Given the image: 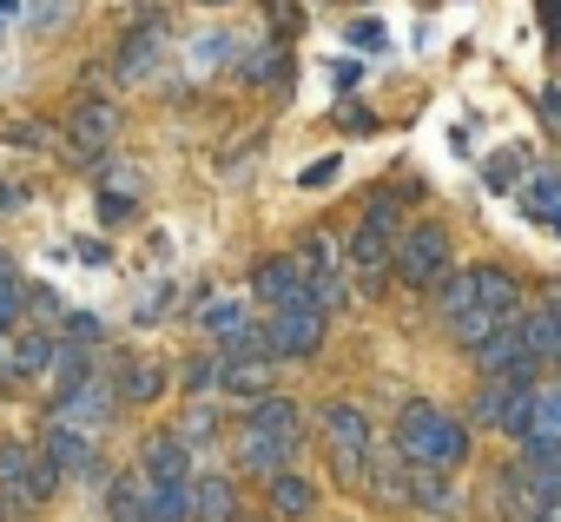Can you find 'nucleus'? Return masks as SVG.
Listing matches in <instances>:
<instances>
[{
  "mask_svg": "<svg viewBox=\"0 0 561 522\" xmlns=\"http://www.w3.org/2000/svg\"><path fill=\"white\" fill-rule=\"evenodd\" d=\"M443 318H449V338L469 351L482 344L495 325H508L522 311V285L502 272V265H469V272H443Z\"/></svg>",
  "mask_w": 561,
  "mask_h": 522,
  "instance_id": "obj_1",
  "label": "nucleus"
},
{
  "mask_svg": "<svg viewBox=\"0 0 561 522\" xmlns=\"http://www.w3.org/2000/svg\"><path fill=\"white\" fill-rule=\"evenodd\" d=\"M397 456L410 469H456L469 463V423L436 404H403L397 417Z\"/></svg>",
  "mask_w": 561,
  "mask_h": 522,
  "instance_id": "obj_2",
  "label": "nucleus"
},
{
  "mask_svg": "<svg viewBox=\"0 0 561 522\" xmlns=\"http://www.w3.org/2000/svg\"><path fill=\"white\" fill-rule=\"evenodd\" d=\"M397 231H403V192H377V198L364 205V218H357L351 245H344V258H351V279H357V285H370V292H377V285L390 279Z\"/></svg>",
  "mask_w": 561,
  "mask_h": 522,
  "instance_id": "obj_3",
  "label": "nucleus"
},
{
  "mask_svg": "<svg viewBox=\"0 0 561 522\" xmlns=\"http://www.w3.org/2000/svg\"><path fill=\"white\" fill-rule=\"evenodd\" d=\"M390 272L410 292H436L443 272H449V231L443 225H403L397 231V251H390Z\"/></svg>",
  "mask_w": 561,
  "mask_h": 522,
  "instance_id": "obj_4",
  "label": "nucleus"
},
{
  "mask_svg": "<svg viewBox=\"0 0 561 522\" xmlns=\"http://www.w3.org/2000/svg\"><path fill=\"white\" fill-rule=\"evenodd\" d=\"M60 489V469L41 443L27 436H0V496L8 502H47Z\"/></svg>",
  "mask_w": 561,
  "mask_h": 522,
  "instance_id": "obj_5",
  "label": "nucleus"
},
{
  "mask_svg": "<svg viewBox=\"0 0 561 522\" xmlns=\"http://www.w3.org/2000/svg\"><path fill=\"white\" fill-rule=\"evenodd\" d=\"M528 410H535V377H489L476 390V430H495V436H522L528 430Z\"/></svg>",
  "mask_w": 561,
  "mask_h": 522,
  "instance_id": "obj_6",
  "label": "nucleus"
},
{
  "mask_svg": "<svg viewBox=\"0 0 561 522\" xmlns=\"http://www.w3.org/2000/svg\"><path fill=\"white\" fill-rule=\"evenodd\" d=\"M318 430L331 443V463L344 483H364V463H370V417L357 404H324L318 410Z\"/></svg>",
  "mask_w": 561,
  "mask_h": 522,
  "instance_id": "obj_7",
  "label": "nucleus"
},
{
  "mask_svg": "<svg viewBox=\"0 0 561 522\" xmlns=\"http://www.w3.org/2000/svg\"><path fill=\"white\" fill-rule=\"evenodd\" d=\"M257 331H264V358H318L324 311L318 305H285V311H271Z\"/></svg>",
  "mask_w": 561,
  "mask_h": 522,
  "instance_id": "obj_8",
  "label": "nucleus"
},
{
  "mask_svg": "<svg viewBox=\"0 0 561 522\" xmlns=\"http://www.w3.org/2000/svg\"><path fill=\"white\" fill-rule=\"evenodd\" d=\"M469 358H476V371H482V377H535V371H541V358L522 344L515 318H508V325H495L482 344H469Z\"/></svg>",
  "mask_w": 561,
  "mask_h": 522,
  "instance_id": "obj_9",
  "label": "nucleus"
},
{
  "mask_svg": "<svg viewBox=\"0 0 561 522\" xmlns=\"http://www.w3.org/2000/svg\"><path fill=\"white\" fill-rule=\"evenodd\" d=\"M54 351H60V344H54L41 325L14 331V344L0 351V384H8V390H14V384H41V377L54 371Z\"/></svg>",
  "mask_w": 561,
  "mask_h": 522,
  "instance_id": "obj_10",
  "label": "nucleus"
},
{
  "mask_svg": "<svg viewBox=\"0 0 561 522\" xmlns=\"http://www.w3.org/2000/svg\"><path fill=\"white\" fill-rule=\"evenodd\" d=\"M298 272H305V292H311V305L318 311H331V305H344V279H337V245L331 238H305L298 251Z\"/></svg>",
  "mask_w": 561,
  "mask_h": 522,
  "instance_id": "obj_11",
  "label": "nucleus"
},
{
  "mask_svg": "<svg viewBox=\"0 0 561 522\" xmlns=\"http://www.w3.org/2000/svg\"><path fill=\"white\" fill-rule=\"evenodd\" d=\"M251 298H257V305H271V311H285V305H311L298 258H264V265L251 272Z\"/></svg>",
  "mask_w": 561,
  "mask_h": 522,
  "instance_id": "obj_12",
  "label": "nucleus"
},
{
  "mask_svg": "<svg viewBox=\"0 0 561 522\" xmlns=\"http://www.w3.org/2000/svg\"><path fill=\"white\" fill-rule=\"evenodd\" d=\"M41 450L54 456V469H60V476H93V469H100L93 430H80V423H67V417H54V430H47V443H41Z\"/></svg>",
  "mask_w": 561,
  "mask_h": 522,
  "instance_id": "obj_13",
  "label": "nucleus"
},
{
  "mask_svg": "<svg viewBox=\"0 0 561 522\" xmlns=\"http://www.w3.org/2000/svg\"><path fill=\"white\" fill-rule=\"evenodd\" d=\"M515 198H522V212L535 225H548L561 238V166H528V179L515 185Z\"/></svg>",
  "mask_w": 561,
  "mask_h": 522,
  "instance_id": "obj_14",
  "label": "nucleus"
},
{
  "mask_svg": "<svg viewBox=\"0 0 561 522\" xmlns=\"http://www.w3.org/2000/svg\"><path fill=\"white\" fill-rule=\"evenodd\" d=\"M139 469H146V483H192V443L179 430H159V436H146Z\"/></svg>",
  "mask_w": 561,
  "mask_h": 522,
  "instance_id": "obj_15",
  "label": "nucleus"
},
{
  "mask_svg": "<svg viewBox=\"0 0 561 522\" xmlns=\"http://www.w3.org/2000/svg\"><path fill=\"white\" fill-rule=\"evenodd\" d=\"M113 133H119V113L106 106V100H87V106H73L67 113V139H73V152H106L113 146Z\"/></svg>",
  "mask_w": 561,
  "mask_h": 522,
  "instance_id": "obj_16",
  "label": "nucleus"
},
{
  "mask_svg": "<svg viewBox=\"0 0 561 522\" xmlns=\"http://www.w3.org/2000/svg\"><path fill=\"white\" fill-rule=\"evenodd\" d=\"M244 430H257V436H291V443H305V410L291 404V397H251V410H244Z\"/></svg>",
  "mask_w": 561,
  "mask_h": 522,
  "instance_id": "obj_17",
  "label": "nucleus"
},
{
  "mask_svg": "<svg viewBox=\"0 0 561 522\" xmlns=\"http://www.w3.org/2000/svg\"><path fill=\"white\" fill-rule=\"evenodd\" d=\"M515 331H522V344H528L541 364H554V358H561V305H554V298H548V305H535L528 318L515 311Z\"/></svg>",
  "mask_w": 561,
  "mask_h": 522,
  "instance_id": "obj_18",
  "label": "nucleus"
},
{
  "mask_svg": "<svg viewBox=\"0 0 561 522\" xmlns=\"http://www.w3.org/2000/svg\"><path fill=\"white\" fill-rule=\"evenodd\" d=\"M364 489H370L377 502H390V509H397V502H410V463H403V456H377V450H370V463H364Z\"/></svg>",
  "mask_w": 561,
  "mask_h": 522,
  "instance_id": "obj_19",
  "label": "nucleus"
},
{
  "mask_svg": "<svg viewBox=\"0 0 561 522\" xmlns=\"http://www.w3.org/2000/svg\"><path fill=\"white\" fill-rule=\"evenodd\" d=\"M410 502L430 509V515H456L462 509V489L449 483V469H410Z\"/></svg>",
  "mask_w": 561,
  "mask_h": 522,
  "instance_id": "obj_20",
  "label": "nucleus"
},
{
  "mask_svg": "<svg viewBox=\"0 0 561 522\" xmlns=\"http://www.w3.org/2000/svg\"><path fill=\"white\" fill-rule=\"evenodd\" d=\"M291 436H257V430H238V463L251 469V476H271V469H285L291 463Z\"/></svg>",
  "mask_w": 561,
  "mask_h": 522,
  "instance_id": "obj_21",
  "label": "nucleus"
},
{
  "mask_svg": "<svg viewBox=\"0 0 561 522\" xmlns=\"http://www.w3.org/2000/svg\"><path fill=\"white\" fill-rule=\"evenodd\" d=\"M264 489H271V509L285 515V522H305V515L318 509V489H311L305 476H291V469H271V483H264Z\"/></svg>",
  "mask_w": 561,
  "mask_h": 522,
  "instance_id": "obj_22",
  "label": "nucleus"
},
{
  "mask_svg": "<svg viewBox=\"0 0 561 522\" xmlns=\"http://www.w3.org/2000/svg\"><path fill=\"white\" fill-rule=\"evenodd\" d=\"M159 41H165V27L146 21V27L119 47V80H152V67H159Z\"/></svg>",
  "mask_w": 561,
  "mask_h": 522,
  "instance_id": "obj_23",
  "label": "nucleus"
},
{
  "mask_svg": "<svg viewBox=\"0 0 561 522\" xmlns=\"http://www.w3.org/2000/svg\"><path fill=\"white\" fill-rule=\"evenodd\" d=\"M192 522H238V496L225 476H198L192 483Z\"/></svg>",
  "mask_w": 561,
  "mask_h": 522,
  "instance_id": "obj_24",
  "label": "nucleus"
},
{
  "mask_svg": "<svg viewBox=\"0 0 561 522\" xmlns=\"http://www.w3.org/2000/svg\"><path fill=\"white\" fill-rule=\"evenodd\" d=\"M159 390H165V364H152V358L119 364V404H152Z\"/></svg>",
  "mask_w": 561,
  "mask_h": 522,
  "instance_id": "obj_25",
  "label": "nucleus"
},
{
  "mask_svg": "<svg viewBox=\"0 0 561 522\" xmlns=\"http://www.w3.org/2000/svg\"><path fill=\"white\" fill-rule=\"evenodd\" d=\"M146 522H192V483H146Z\"/></svg>",
  "mask_w": 561,
  "mask_h": 522,
  "instance_id": "obj_26",
  "label": "nucleus"
},
{
  "mask_svg": "<svg viewBox=\"0 0 561 522\" xmlns=\"http://www.w3.org/2000/svg\"><path fill=\"white\" fill-rule=\"evenodd\" d=\"M482 185H489V192H515V185H522V146H502V152H489V166H482Z\"/></svg>",
  "mask_w": 561,
  "mask_h": 522,
  "instance_id": "obj_27",
  "label": "nucleus"
},
{
  "mask_svg": "<svg viewBox=\"0 0 561 522\" xmlns=\"http://www.w3.org/2000/svg\"><path fill=\"white\" fill-rule=\"evenodd\" d=\"M106 515H113V522H146V496H139L133 483H113V489H106Z\"/></svg>",
  "mask_w": 561,
  "mask_h": 522,
  "instance_id": "obj_28",
  "label": "nucleus"
},
{
  "mask_svg": "<svg viewBox=\"0 0 561 522\" xmlns=\"http://www.w3.org/2000/svg\"><path fill=\"white\" fill-rule=\"evenodd\" d=\"M218 377H225V358H192V364H185V390H192V397L218 390Z\"/></svg>",
  "mask_w": 561,
  "mask_h": 522,
  "instance_id": "obj_29",
  "label": "nucleus"
},
{
  "mask_svg": "<svg viewBox=\"0 0 561 522\" xmlns=\"http://www.w3.org/2000/svg\"><path fill=\"white\" fill-rule=\"evenodd\" d=\"M21 318V279H14V265L0 258V331H8Z\"/></svg>",
  "mask_w": 561,
  "mask_h": 522,
  "instance_id": "obj_30",
  "label": "nucleus"
},
{
  "mask_svg": "<svg viewBox=\"0 0 561 522\" xmlns=\"http://www.w3.org/2000/svg\"><path fill=\"white\" fill-rule=\"evenodd\" d=\"M337 172H344V159L324 152V159H311V166L298 172V185H305V192H324V185H337Z\"/></svg>",
  "mask_w": 561,
  "mask_h": 522,
  "instance_id": "obj_31",
  "label": "nucleus"
},
{
  "mask_svg": "<svg viewBox=\"0 0 561 522\" xmlns=\"http://www.w3.org/2000/svg\"><path fill=\"white\" fill-rule=\"evenodd\" d=\"M244 80L251 87H277V80H285V54H251L244 60Z\"/></svg>",
  "mask_w": 561,
  "mask_h": 522,
  "instance_id": "obj_32",
  "label": "nucleus"
},
{
  "mask_svg": "<svg viewBox=\"0 0 561 522\" xmlns=\"http://www.w3.org/2000/svg\"><path fill=\"white\" fill-rule=\"evenodd\" d=\"M351 41H357V47H383V27H377V21H357Z\"/></svg>",
  "mask_w": 561,
  "mask_h": 522,
  "instance_id": "obj_33",
  "label": "nucleus"
},
{
  "mask_svg": "<svg viewBox=\"0 0 561 522\" xmlns=\"http://www.w3.org/2000/svg\"><path fill=\"white\" fill-rule=\"evenodd\" d=\"M541 113H548V126L561 133V87H548V93H541Z\"/></svg>",
  "mask_w": 561,
  "mask_h": 522,
  "instance_id": "obj_34",
  "label": "nucleus"
},
{
  "mask_svg": "<svg viewBox=\"0 0 561 522\" xmlns=\"http://www.w3.org/2000/svg\"><path fill=\"white\" fill-rule=\"evenodd\" d=\"M73 258H87V265H106V245H93V238L80 245V238H73Z\"/></svg>",
  "mask_w": 561,
  "mask_h": 522,
  "instance_id": "obj_35",
  "label": "nucleus"
},
{
  "mask_svg": "<svg viewBox=\"0 0 561 522\" xmlns=\"http://www.w3.org/2000/svg\"><path fill=\"white\" fill-rule=\"evenodd\" d=\"M344 126H351V133H370V126H377V120H370V113H364V106H344Z\"/></svg>",
  "mask_w": 561,
  "mask_h": 522,
  "instance_id": "obj_36",
  "label": "nucleus"
},
{
  "mask_svg": "<svg viewBox=\"0 0 561 522\" xmlns=\"http://www.w3.org/2000/svg\"><path fill=\"white\" fill-rule=\"evenodd\" d=\"M541 21H548V27L561 34V0H541Z\"/></svg>",
  "mask_w": 561,
  "mask_h": 522,
  "instance_id": "obj_37",
  "label": "nucleus"
},
{
  "mask_svg": "<svg viewBox=\"0 0 561 522\" xmlns=\"http://www.w3.org/2000/svg\"><path fill=\"white\" fill-rule=\"evenodd\" d=\"M14 14H21V0H0V34L14 27Z\"/></svg>",
  "mask_w": 561,
  "mask_h": 522,
  "instance_id": "obj_38",
  "label": "nucleus"
},
{
  "mask_svg": "<svg viewBox=\"0 0 561 522\" xmlns=\"http://www.w3.org/2000/svg\"><path fill=\"white\" fill-rule=\"evenodd\" d=\"M535 522H561V502H554V509H541V515H535Z\"/></svg>",
  "mask_w": 561,
  "mask_h": 522,
  "instance_id": "obj_39",
  "label": "nucleus"
},
{
  "mask_svg": "<svg viewBox=\"0 0 561 522\" xmlns=\"http://www.w3.org/2000/svg\"><path fill=\"white\" fill-rule=\"evenodd\" d=\"M0 205H8V192H0Z\"/></svg>",
  "mask_w": 561,
  "mask_h": 522,
  "instance_id": "obj_40",
  "label": "nucleus"
},
{
  "mask_svg": "<svg viewBox=\"0 0 561 522\" xmlns=\"http://www.w3.org/2000/svg\"><path fill=\"white\" fill-rule=\"evenodd\" d=\"M0 338H8V331H0Z\"/></svg>",
  "mask_w": 561,
  "mask_h": 522,
  "instance_id": "obj_41",
  "label": "nucleus"
},
{
  "mask_svg": "<svg viewBox=\"0 0 561 522\" xmlns=\"http://www.w3.org/2000/svg\"><path fill=\"white\" fill-rule=\"evenodd\" d=\"M554 364H561V358H554Z\"/></svg>",
  "mask_w": 561,
  "mask_h": 522,
  "instance_id": "obj_42",
  "label": "nucleus"
}]
</instances>
